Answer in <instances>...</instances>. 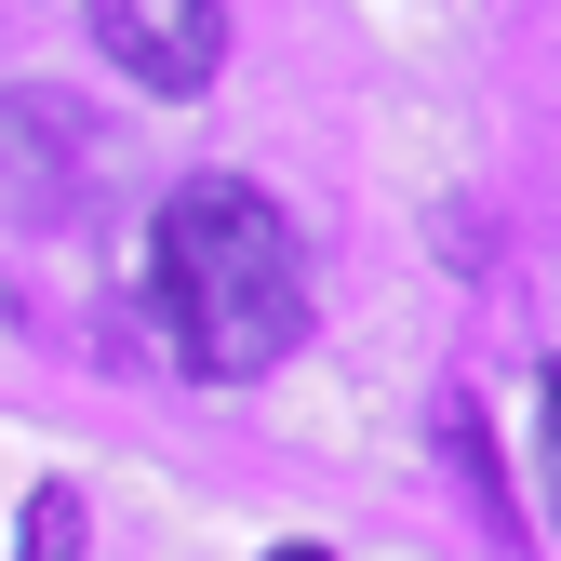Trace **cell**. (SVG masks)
I'll return each instance as SVG.
<instances>
[{
    "mask_svg": "<svg viewBox=\"0 0 561 561\" xmlns=\"http://www.w3.org/2000/svg\"><path fill=\"white\" fill-rule=\"evenodd\" d=\"M148 308L161 347L201 388H254L308 347V254L280 228V201L241 174H187L161 201V241H148Z\"/></svg>",
    "mask_w": 561,
    "mask_h": 561,
    "instance_id": "1",
    "label": "cell"
},
{
    "mask_svg": "<svg viewBox=\"0 0 561 561\" xmlns=\"http://www.w3.org/2000/svg\"><path fill=\"white\" fill-rule=\"evenodd\" d=\"M267 561H334V548H267Z\"/></svg>",
    "mask_w": 561,
    "mask_h": 561,
    "instance_id": "6",
    "label": "cell"
},
{
    "mask_svg": "<svg viewBox=\"0 0 561 561\" xmlns=\"http://www.w3.org/2000/svg\"><path fill=\"white\" fill-rule=\"evenodd\" d=\"M548 455H561V362H548Z\"/></svg>",
    "mask_w": 561,
    "mask_h": 561,
    "instance_id": "5",
    "label": "cell"
},
{
    "mask_svg": "<svg viewBox=\"0 0 561 561\" xmlns=\"http://www.w3.org/2000/svg\"><path fill=\"white\" fill-rule=\"evenodd\" d=\"M27 561H81V495H67V481L27 495Z\"/></svg>",
    "mask_w": 561,
    "mask_h": 561,
    "instance_id": "4",
    "label": "cell"
},
{
    "mask_svg": "<svg viewBox=\"0 0 561 561\" xmlns=\"http://www.w3.org/2000/svg\"><path fill=\"white\" fill-rule=\"evenodd\" d=\"M94 41H107L121 81L201 94V81H215V54H228V0H94Z\"/></svg>",
    "mask_w": 561,
    "mask_h": 561,
    "instance_id": "2",
    "label": "cell"
},
{
    "mask_svg": "<svg viewBox=\"0 0 561 561\" xmlns=\"http://www.w3.org/2000/svg\"><path fill=\"white\" fill-rule=\"evenodd\" d=\"M81 174H94L81 107L41 94V81H14V94H0V215H54V201H81Z\"/></svg>",
    "mask_w": 561,
    "mask_h": 561,
    "instance_id": "3",
    "label": "cell"
}]
</instances>
